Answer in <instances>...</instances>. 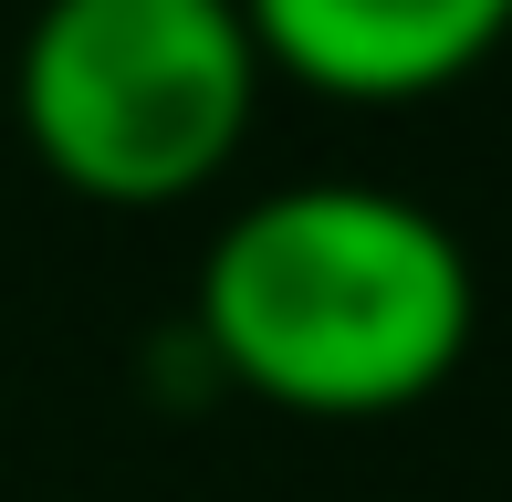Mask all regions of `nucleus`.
<instances>
[{
  "label": "nucleus",
  "mask_w": 512,
  "mask_h": 502,
  "mask_svg": "<svg viewBox=\"0 0 512 502\" xmlns=\"http://www.w3.org/2000/svg\"><path fill=\"white\" fill-rule=\"evenodd\" d=\"M262 74H293L335 105H418L481 74L512 32V0H241Z\"/></svg>",
  "instance_id": "nucleus-3"
},
{
  "label": "nucleus",
  "mask_w": 512,
  "mask_h": 502,
  "mask_svg": "<svg viewBox=\"0 0 512 502\" xmlns=\"http://www.w3.org/2000/svg\"><path fill=\"white\" fill-rule=\"evenodd\" d=\"M0 84L63 189L105 210H157L241 157L262 105V42L241 0H42Z\"/></svg>",
  "instance_id": "nucleus-2"
},
{
  "label": "nucleus",
  "mask_w": 512,
  "mask_h": 502,
  "mask_svg": "<svg viewBox=\"0 0 512 502\" xmlns=\"http://www.w3.org/2000/svg\"><path fill=\"white\" fill-rule=\"evenodd\" d=\"M0 74H11V53H0Z\"/></svg>",
  "instance_id": "nucleus-4"
},
{
  "label": "nucleus",
  "mask_w": 512,
  "mask_h": 502,
  "mask_svg": "<svg viewBox=\"0 0 512 502\" xmlns=\"http://www.w3.org/2000/svg\"><path fill=\"white\" fill-rule=\"evenodd\" d=\"M471 314L481 283L460 231L366 178L251 199L199 262L209 356L293 419H398L439 398Z\"/></svg>",
  "instance_id": "nucleus-1"
}]
</instances>
